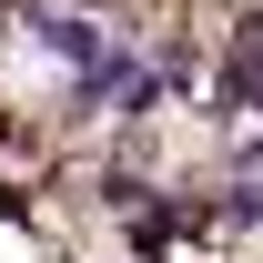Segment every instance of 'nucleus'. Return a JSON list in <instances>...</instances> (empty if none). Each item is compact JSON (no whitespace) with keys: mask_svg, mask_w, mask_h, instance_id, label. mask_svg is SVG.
<instances>
[{"mask_svg":"<svg viewBox=\"0 0 263 263\" xmlns=\"http://www.w3.org/2000/svg\"><path fill=\"white\" fill-rule=\"evenodd\" d=\"M31 41L51 51V61H71V71H91L101 51H111V41H101L91 21H71V10H31Z\"/></svg>","mask_w":263,"mask_h":263,"instance_id":"1","label":"nucleus"}]
</instances>
